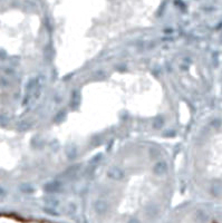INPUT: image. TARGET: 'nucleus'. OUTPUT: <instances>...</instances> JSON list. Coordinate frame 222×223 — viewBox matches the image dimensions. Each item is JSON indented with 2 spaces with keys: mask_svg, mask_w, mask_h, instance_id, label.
<instances>
[{
  "mask_svg": "<svg viewBox=\"0 0 222 223\" xmlns=\"http://www.w3.org/2000/svg\"><path fill=\"white\" fill-rule=\"evenodd\" d=\"M192 179L204 196L222 200V113L211 117L195 136Z\"/></svg>",
  "mask_w": 222,
  "mask_h": 223,
  "instance_id": "1",
  "label": "nucleus"
}]
</instances>
